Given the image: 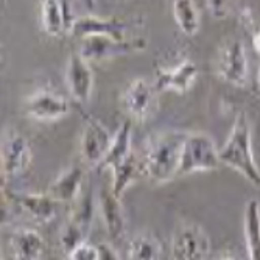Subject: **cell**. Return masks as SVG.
I'll use <instances>...</instances> for the list:
<instances>
[{"label":"cell","instance_id":"6da1fadb","mask_svg":"<svg viewBox=\"0 0 260 260\" xmlns=\"http://www.w3.org/2000/svg\"><path fill=\"white\" fill-rule=\"evenodd\" d=\"M185 133L167 131L151 136L145 142L144 153L140 156L142 176L154 184L170 182L178 176L181 150Z\"/></svg>","mask_w":260,"mask_h":260},{"label":"cell","instance_id":"7a4b0ae2","mask_svg":"<svg viewBox=\"0 0 260 260\" xmlns=\"http://www.w3.org/2000/svg\"><path fill=\"white\" fill-rule=\"evenodd\" d=\"M218 154L221 164L240 173L254 187H260V167L252 151L251 126L245 112L235 117L231 134Z\"/></svg>","mask_w":260,"mask_h":260},{"label":"cell","instance_id":"3957f363","mask_svg":"<svg viewBox=\"0 0 260 260\" xmlns=\"http://www.w3.org/2000/svg\"><path fill=\"white\" fill-rule=\"evenodd\" d=\"M220 154L215 140L206 133L185 134L181 150L178 176L198 172H212L220 167Z\"/></svg>","mask_w":260,"mask_h":260},{"label":"cell","instance_id":"277c9868","mask_svg":"<svg viewBox=\"0 0 260 260\" xmlns=\"http://www.w3.org/2000/svg\"><path fill=\"white\" fill-rule=\"evenodd\" d=\"M217 74L223 81L235 87H243L248 83V55L240 39L232 38L221 45L217 56Z\"/></svg>","mask_w":260,"mask_h":260},{"label":"cell","instance_id":"5b68a950","mask_svg":"<svg viewBox=\"0 0 260 260\" xmlns=\"http://www.w3.org/2000/svg\"><path fill=\"white\" fill-rule=\"evenodd\" d=\"M80 53L89 61H105L117 56L129 55L145 49V39L129 38V39H114L109 36H87L80 39Z\"/></svg>","mask_w":260,"mask_h":260},{"label":"cell","instance_id":"8992f818","mask_svg":"<svg viewBox=\"0 0 260 260\" xmlns=\"http://www.w3.org/2000/svg\"><path fill=\"white\" fill-rule=\"evenodd\" d=\"M210 254V239L197 223H181L172 240V257L176 260H203Z\"/></svg>","mask_w":260,"mask_h":260},{"label":"cell","instance_id":"52a82bcc","mask_svg":"<svg viewBox=\"0 0 260 260\" xmlns=\"http://www.w3.org/2000/svg\"><path fill=\"white\" fill-rule=\"evenodd\" d=\"M31 164V147L30 142L19 131H7L2 139L0 148V167L2 176L13 178L25 172Z\"/></svg>","mask_w":260,"mask_h":260},{"label":"cell","instance_id":"ba28073f","mask_svg":"<svg viewBox=\"0 0 260 260\" xmlns=\"http://www.w3.org/2000/svg\"><path fill=\"white\" fill-rule=\"evenodd\" d=\"M112 137L102 122L90 115H84V128L80 140V154L81 160L87 167H100L109 147Z\"/></svg>","mask_w":260,"mask_h":260},{"label":"cell","instance_id":"9c48e42d","mask_svg":"<svg viewBox=\"0 0 260 260\" xmlns=\"http://www.w3.org/2000/svg\"><path fill=\"white\" fill-rule=\"evenodd\" d=\"M129 23L117 17H100L97 14H84L74 19L70 35L83 39L87 36H109L114 39H129Z\"/></svg>","mask_w":260,"mask_h":260},{"label":"cell","instance_id":"30bf717a","mask_svg":"<svg viewBox=\"0 0 260 260\" xmlns=\"http://www.w3.org/2000/svg\"><path fill=\"white\" fill-rule=\"evenodd\" d=\"M75 207L72 210V215L69 218V223L64 226L61 232V246L62 251L69 255L77 246L84 243L87 240V235L92 224L93 217V206L90 197H80L75 201Z\"/></svg>","mask_w":260,"mask_h":260},{"label":"cell","instance_id":"8fae6325","mask_svg":"<svg viewBox=\"0 0 260 260\" xmlns=\"http://www.w3.org/2000/svg\"><path fill=\"white\" fill-rule=\"evenodd\" d=\"M66 83L72 99L81 105L87 103L93 86V72L90 62L78 52L72 53L66 67Z\"/></svg>","mask_w":260,"mask_h":260},{"label":"cell","instance_id":"7c38bea8","mask_svg":"<svg viewBox=\"0 0 260 260\" xmlns=\"http://www.w3.org/2000/svg\"><path fill=\"white\" fill-rule=\"evenodd\" d=\"M156 87L144 78H136L123 92V109L136 120H145L156 108Z\"/></svg>","mask_w":260,"mask_h":260},{"label":"cell","instance_id":"4fadbf2b","mask_svg":"<svg viewBox=\"0 0 260 260\" xmlns=\"http://www.w3.org/2000/svg\"><path fill=\"white\" fill-rule=\"evenodd\" d=\"M25 112L36 120L52 122L70 112L69 102L50 90H38L27 99Z\"/></svg>","mask_w":260,"mask_h":260},{"label":"cell","instance_id":"5bb4252c","mask_svg":"<svg viewBox=\"0 0 260 260\" xmlns=\"http://www.w3.org/2000/svg\"><path fill=\"white\" fill-rule=\"evenodd\" d=\"M198 78V67L193 61L185 59L173 69H159L154 87L157 92L185 93Z\"/></svg>","mask_w":260,"mask_h":260},{"label":"cell","instance_id":"9a60e30c","mask_svg":"<svg viewBox=\"0 0 260 260\" xmlns=\"http://www.w3.org/2000/svg\"><path fill=\"white\" fill-rule=\"evenodd\" d=\"M99 207L108 235L112 240H120L126 232V217L122 198L117 197L111 187H105L99 193Z\"/></svg>","mask_w":260,"mask_h":260},{"label":"cell","instance_id":"2e32d148","mask_svg":"<svg viewBox=\"0 0 260 260\" xmlns=\"http://www.w3.org/2000/svg\"><path fill=\"white\" fill-rule=\"evenodd\" d=\"M41 25L50 38H59L70 31L75 17L70 16L64 0H41Z\"/></svg>","mask_w":260,"mask_h":260},{"label":"cell","instance_id":"e0dca14e","mask_svg":"<svg viewBox=\"0 0 260 260\" xmlns=\"http://www.w3.org/2000/svg\"><path fill=\"white\" fill-rule=\"evenodd\" d=\"M84 170L80 165H72L64 170L49 187V193L56 203H75L81 195Z\"/></svg>","mask_w":260,"mask_h":260},{"label":"cell","instance_id":"ac0fdd59","mask_svg":"<svg viewBox=\"0 0 260 260\" xmlns=\"http://www.w3.org/2000/svg\"><path fill=\"white\" fill-rule=\"evenodd\" d=\"M10 248L14 258L19 260H39L45 252V242L42 235L28 228H22L13 232Z\"/></svg>","mask_w":260,"mask_h":260},{"label":"cell","instance_id":"d6986e66","mask_svg":"<svg viewBox=\"0 0 260 260\" xmlns=\"http://www.w3.org/2000/svg\"><path fill=\"white\" fill-rule=\"evenodd\" d=\"M16 207L27 214L33 221L38 223H49L55 218L56 209H55V200L47 193H22L19 197H13Z\"/></svg>","mask_w":260,"mask_h":260},{"label":"cell","instance_id":"ffe728a7","mask_svg":"<svg viewBox=\"0 0 260 260\" xmlns=\"http://www.w3.org/2000/svg\"><path fill=\"white\" fill-rule=\"evenodd\" d=\"M243 234L248 257L251 260H260V203L255 198L245 204Z\"/></svg>","mask_w":260,"mask_h":260},{"label":"cell","instance_id":"44dd1931","mask_svg":"<svg viewBox=\"0 0 260 260\" xmlns=\"http://www.w3.org/2000/svg\"><path fill=\"white\" fill-rule=\"evenodd\" d=\"M112 172V184L111 188L117 197H123L126 188L139 178L142 176V167H140V157L133 151L126 159L119 162L111 169Z\"/></svg>","mask_w":260,"mask_h":260},{"label":"cell","instance_id":"7402d4cb","mask_svg":"<svg viewBox=\"0 0 260 260\" xmlns=\"http://www.w3.org/2000/svg\"><path fill=\"white\" fill-rule=\"evenodd\" d=\"M131 131H133V123L131 120H125L119 129H117L115 136L112 137V144L105 156V159L102 160L99 169H112L114 165H117L119 162H122L123 159H126L133 150H131Z\"/></svg>","mask_w":260,"mask_h":260},{"label":"cell","instance_id":"603a6c76","mask_svg":"<svg viewBox=\"0 0 260 260\" xmlns=\"http://www.w3.org/2000/svg\"><path fill=\"white\" fill-rule=\"evenodd\" d=\"M173 16L179 30L185 36H195L200 31L201 20L195 0H175Z\"/></svg>","mask_w":260,"mask_h":260},{"label":"cell","instance_id":"cb8c5ba5","mask_svg":"<svg viewBox=\"0 0 260 260\" xmlns=\"http://www.w3.org/2000/svg\"><path fill=\"white\" fill-rule=\"evenodd\" d=\"M162 255V246L151 234H139L129 242L126 257L131 260H157Z\"/></svg>","mask_w":260,"mask_h":260},{"label":"cell","instance_id":"d4e9b609","mask_svg":"<svg viewBox=\"0 0 260 260\" xmlns=\"http://www.w3.org/2000/svg\"><path fill=\"white\" fill-rule=\"evenodd\" d=\"M67 257L70 260H100V251L99 246H93L84 242L80 246H77Z\"/></svg>","mask_w":260,"mask_h":260},{"label":"cell","instance_id":"484cf974","mask_svg":"<svg viewBox=\"0 0 260 260\" xmlns=\"http://www.w3.org/2000/svg\"><path fill=\"white\" fill-rule=\"evenodd\" d=\"M232 2L234 0H206V5L215 19H224L232 8Z\"/></svg>","mask_w":260,"mask_h":260},{"label":"cell","instance_id":"4316f807","mask_svg":"<svg viewBox=\"0 0 260 260\" xmlns=\"http://www.w3.org/2000/svg\"><path fill=\"white\" fill-rule=\"evenodd\" d=\"M99 251H100V260H114V258H120L119 254H117L109 245H100L99 246Z\"/></svg>","mask_w":260,"mask_h":260},{"label":"cell","instance_id":"83f0119b","mask_svg":"<svg viewBox=\"0 0 260 260\" xmlns=\"http://www.w3.org/2000/svg\"><path fill=\"white\" fill-rule=\"evenodd\" d=\"M77 2L83 7V10H86L87 14H93L97 8V0H77Z\"/></svg>","mask_w":260,"mask_h":260},{"label":"cell","instance_id":"f1b7e54d","mask_svg":"<svg viewBox=\"0 0 260 260\" xmlns=\"http://www.w3.org/2000/svg\"><path fill=\"white\" fill-rule=\"evenodd\" d=\"M252 47H254L255 53L260 56V30L252 33Z\"/></svg>","mask_w":260,"mask_h":260},{"label":"cell","instance_id":"f546056e","mask_svg":"<svg viewBox=\"0 0 260 260\" xmlns=\"http://www.w3.org/2000/svg\"><path fill=\"white\" fill-rule=\"evenodd\" d=\"M257 84H258V87H260V69H258V75H257Z\"/></svg>","mask_w":260,"mask_h":260}]
</instances>
